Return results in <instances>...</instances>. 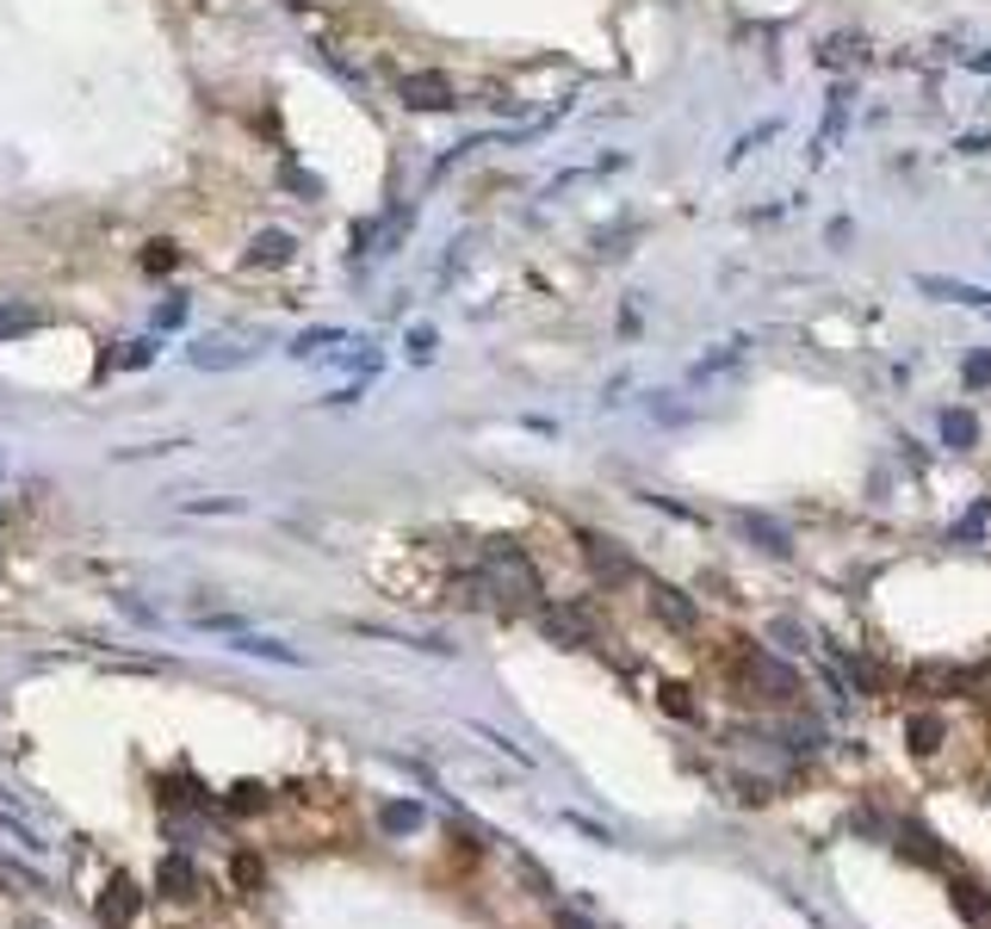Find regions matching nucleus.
Segmentation results:
<instances>
[{
    "instance_id": "nucleus-21",
    "label": "nucleus",
    "mask_w": 991,
    "mask_h": 929,
    "mask_svg": "<svg viewBox=\"0 0 991 929\" xmlns=\"http://www.w3.org/2000/svg\"><path fill=\"white\" fill-rule=\"evenodd\" d=\"M143 267H155V273H168V267H174V248H168V242H155L149 255H143Z\"/></svg>"
},
{
    "instance_id": "nucleus-15",
    "label": "nucleus",
    "mask_w": 991,
    "mask_h": 929,
    "mask_svg": "<svg viewBox=\"0 0 991 929\" xmlns=\"http://www.w3.org/2000/svg\"><path fill=\"white\" fill-rule=\"evenodd\" d=\"M514 861H521V880H527V886H533L539 898H552V893H558V886H552V874H546V868H539L533 855H521V849H514Z\"/></svg>"
},
{
    "instance_id": "nucleus-12",
    "label": "nucleus",
    "mask_w": 991,
    "mask_h": 929,
    "mask_svg": "<svg viewBox=\"0 0 991 929\" xmlns=\"http://www.w3.org/2000/svg\"><path fill=\"white\" fill-rule=\"evenodd\" d=\"M948 893H955V911L967 917V924H986V917H991V898L979 893L973 880H955V886H948Z\"/></svg>"
},
{
    "instance_id": "nucleus-11",
    "label": "nucleus",
    "mask_w": 991,
    "mask_h": 929,
    "mask_svg": "<svg viewBox=\"0 0 991 929\" xmlns=\"http://www.w3.org/2000/svg\"><path fill=\"white\" fill-rule=\"evenodd\" d=\"M899 849H905L911 861H923V868H942V849H936V837H929L923 825H905V830H899Z\"/></svg>"
},
{
    "instance_id": "nucleus-10",
    "label": "nucleus",
    "mask_w": 991,
    "mask_h": 929,
    "mask_svg": "<svg viewBox=\"0 0 991 929\" xmlns=\"http://www.w3.org/2000/svg\"><path fill=\"white\" fill-rule=\"evenodd\" d=\"M248 360V347H230V342H205L192 347V366H205V372H230V366Z\"/></svg>"
},
{
    "instance_id": "nucleus-26",
    "label": "nucleus",
    "mask_w": 991,
    "mask_h": 929,
    "mask_svg": "<svg viewBox=\"0 0 991 929\" xmlns=\"http://www.w3.org/2000/svg\"><path fill=\"white\" fill-rule=\"evenodd\" d=\"M552 929H595V924H589L582 911H558V917H552Z\"/></svg>"
},
{
    "instance_id": "nucleus-5",
    "label": "nucleus",
    "mask_w": 991,
    "mask_h": 929,
    "mask_svg": "<svg viewBox=\"0 0 991 929\" xmlns=\"http://www.w3.org/2000/svg\"><path fill=\"white\" fill-rule=\"evenodd\" d=\"M582 558H589V570H595L601 583H626V577H633V558H626V546H620V539L582 534Z\"/></svg>"
},
{
    "instance_id": "nucleus-27",
    "label": "nucleus",
    "mask_w": 991,
    "mask_h": 929,
    "mask_svg": "<svg viewBox=\"0 0 991 929\" xmlns=\"http://www.w3.org/2000/svg\"><path fill=\"white\" fill-rule=\"evenodd\" d=\"M279 7H291V13H304V7H310V0H279Z\"/></svg>"
},
{
    "instance_id": "nucleus-7",
    "label": "nucleus",
    "mask_w": 991,
    "mask_h": 929,
    "mask_svg": "<svg viewBox=\"0 0 991 929\" xmlns=\"http://www.w3.org/2000/svg\"><path fill=\"white\" fill-rule=\"evenodd\" d=\"M155 886H162V898H192L199 893V868H192L187 855H168L162 874H155Z\"/></svg>"
},
{
    "instance_id": "nucleus-9",
    "label": "nucleus",
    "mask_w": 991,
    "mask_h": 929,
    "mask_svg": "<svg viewBox=\"0 0 991 929\" xmlns=\"http://www.w3.org/2000/svg\"><path fill=\"white\" fill-rule=\"evenodd\" d=\"M905 738H911V750H917V757H936L942 738H948V725H942V713H917V719L905 725Z\"/></svg>"
},
{
    "instance_id": "nucleus-13",
    "label": "nucleus",
    "mask_w": 991,
    "mask_h": 929,
    "mask_svg": "<svg viewBox=\"0 0 991 929\" xmlns=\"http://www.w3.org/2000/svg\"><path fill=\"white\" fill-rule=\"evenodd\" d=\"M942 440L967 452V447H973V440H979V422H973V415H967V410H948V415H942Z\"/></svg>"
},
{
    "instance_id": "nucleus-1",
    "label": "nucleus",
    "mask_w": 991,
    "mask_h": 929,
    "mask_svg": "<svg viewBox=\"0 0 991 929\" xmlns=\"http://www.w3.org/2000/svg\"><path fill=\"white\" fill-rule=\"evenodd\" d=\"M744 682L756 689V701H769V706H793V701H800V670L781 663V657H769V651L744 657Z\"/></svg>"
},
{
    "instance_id": "nucleus-24",
    "label": "nucleus",
    "mask_w": 991,
    "mask_h": 929,
    "mask_svg": "<svg viewBox=\"0 0 991 929\" xmlns=\"http://www.w3.org/2000/svg\"><path fill=\"white\" fill-rule=\"evenodd\" d=\"M410 354H415V360H427V354H434V328H415V335H410Z\"/></svg>"
},
{
    "instance_id": "nucleus-19",
    "label": "nucleus",
    "mask_w": 991,
    "mask_h": 929,
    "mask_svg": "<svg viewBox=\"0 0 991 929\" xmlns=\"http://www.w3.org/2000/svg\"><path fill=\"white\" fill-rule=\"evenodd\" d=\"M422 825V806H385V830H415Z\"/></svg>"
},
{
    "instance_id": "nucleus-16",
    "label": "nucleus",
    "mask_w": 991,
    "mask_h": 929,
    "mask_svg": "<svg viewBox=\"0 0 991 929\" xmlns=\"http://www.w3.org/2000/svg\"><path fill=\"white\" fill-rule=\"evenodd\" d=\"M657 701H664V713H676V719H694V701H688L682 682H664V689H657Z\"/></svg>"
},
{
    "instance_id": "nucleus-25",
    "label": "nucleus",
    "mask_w": 991,
    "mask_h": 929,
    "mask_svg": "<svg viewBox=\"0 0 991 929\" xmlns=\"http://www.w3.org/2000/svg\"><path fill=\"white\" fill-rule=\"evenodd\" d=\"M143 360H155V342H131V347H124V366H143Z\"/></svg>"
},
{
    "instance_id": "nucleus-14",
    "label": "nucleus",
    "mask_w": 991,
    "mask_h": 929,
    "mask_svg": "<svg viewBox=\"0 0 991 929\" xmlns=\"http://www.w3.org/2000/svg\"><path fill=\"white\" fill-rule=\"evenodd\" d=\"M223 806H230V812H260V806H267V787H260V781H242V787H230Z\"/></svg>"
},
{
    "instance_id": "nucleus-28",
    "label": "nucleus",
    "mask_w": 991,
    "mask_h": 929,
    "mask_svg": "<svg viewBox=\"0 0 991 929\" xmlns=\"http://www.w3.org/2000/svg\"><path fill=\"white\" fill-rule=\"evenodd\" d=\"M979 69H986V75H991V56H979Z\"/></svg>"
},
{
    "instance_id": "nucleus-2",
    "label": "nucleus",
    "mask_w": 991,
    "mask_h": 929,
    "mask_svg": "<svg viewBox=\"0 0 991 929\" xmlns=\"http://www.w3.org/2000/svg\"><path fill=\"white\" fill-rule=\"evenodd\" d=\"M397 100L410 105V112H453V105H459V87L446 81L441 69H410L397 81Z\"/></svg>"
},
{
    "instance_id": "nucleus-17",
    "label": "nucleus",
    "mask_w": 991,
    "mask_h": 929,
    "mask_svg": "<svg viewBox=\"0 0 991 929\" xmlns=\"http://www.w3.org/2000/svg\"><path fill=\"white\" fill-rule=\"evenodd\" d=\"M236 886H242V893H260V886H267V868H260V855H236Z\"/></svg>"
},
{
    "instance_id": "nucleus-8",
    "label": "nucleus",
    "mask_w": 991,
    "mask_h": 929,
    "mask_svg": "<svg viewBox=\"0 0 991 929\" xmlns=\"http://www.w3.org/2000/svg\"><path fill=\"white\" fill-rule=\"evenodd\" d=\"M291 248H298V242H291L286 230H260V236L248 242V267H286Z\"/></svg>"
},
{
    "instance_id": "nucleus-4",
    "label": "nucleus",
    "mask_w": 991,
    "mask_h": 929,
    "mask_svg": "<svg viewBox=\"0 0 991 929\" xmlns=\"http://www.w3.org/2000/svg\"><path fill=\"white\" fill-rule=\"evenodd\" d=\"M539 626H546V638L552 645H565V651H582V645H595V619L582 614V607H546L539 614Z\"/></svg>"
},
{
    "instance_id": "nucleus-23",
    "label": "nucleus",
    "mask_w": 991,
    "mask_h": 929,
    "mask_svg": "<svg viewBox=\"0 0 991 929\" xmlns=\"http://www.w3.org/2000/svg\"><path fill=\"white\" fill-rule=\"evenodd\" d=\"M323 342H335V328H310V335H298L291 354H310V347H323Z\"/></svg>"
},
{
    "instance_id": "nucleus-18",
    "label": "nucleus",
    "mask_w": 991,
    "mask_h": 929,
    "mask_svg": "<svg viewBox=\"0 0 991 929\" xmlns=\"http://www.w3.org/2000/svg\"><path fill=\"white\" fill-rule=\"evenodd\" d=\"M843 105H849V93L837 87V93H831V119H824V131H819V155L837 143V131H843Z\"/></svg>"
},
{
    "instance_id": "nucleus-22",
    "label": "nucleus",
    "mask_w": 991,
    "mask_h": 929,
    "mask_svg": "<svg viewBox=\"0 0 991 929\" xmlns=\"http://www.w3.org/2000/svg\"><path fill=\"white\" fill-rule=\"evenodd\" d=\"M967 384H973V391H979V384H991V354H979V360H967Z\"/></svg>"
},
{
    "instance_id": "nucleus-6",
    "label": "nucleus",
    "mask_w": 991,
    "mask_h": 929,
    "mask_svg": "<svg viewBox=\"0 0 991 929\" xmlns=\"http://www.w3.org/2000/svg\"><path fill=\"white\" fill-rule=\"evenodd\" d=\"M137 911H143V893H137V880H131V874H119V880H112V886H105V898H100V924H105V929H124V924H131V917H137Z\"/></svg>"
},
{
    "instance_id": "nucleus-20",
    "label": "nucleus",
    "mask_w": 991,
    "mask_h": 929,
    "mask_svg": "<svg viewBox=\"0 0 991 929\" xmlns=\"http://www.w3.org/2000/svg\"><path fill=\"white\" fill-rule=\"evenodd\" d=\"M44 316L37 310H0V335H19V328H37Z\"/></svg>"
},
{
    "instance_id": "nucleus-3",
    "label": "nucleus",
    "mask_w": 991,
    "mask_h": 929,
    "mask_svg": "<svg viewBox=\"0 0 991 929\" xmlns=\"http://www.w3.org/2000/svg\"><path fill=\"white\" fill-rule=\"evenodd\" d=\"M645 607L664 619L669 633H701V607H694V595H682L676 583H650L645 589Z\"/></svg>"
}]
</instances>
